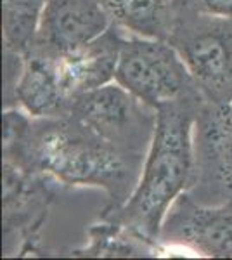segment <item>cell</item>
I'll return each mask as SVG.
<instances>
[{"label": "cell", "instance_id": "obj_2", "mask_svg": "<svg viewBox=\"0 0 232 260\" xmlns=\"http://www.w3.org/2000/svg\"><path fill=\"white\" fill-rule=\"evenodd\" d=\"M205 95H192L156 110V127L136 189L121 207L101 219L125 229L151 251H161L159 234L175 200L196 186L194 128Z\"/></svg>", "mask_w": 232, "mask_h": 260}, {"label": "cell", "instance_id": "obj_12", "mask_svg": "<svg viewBox=\"0 0 232 260\" xmlns=\"http://www.w3.org/2000/svg\"><path fill=\"white\" fill-rule=\"evenodd\" d=\"M109 18L126 33L168 40L177 18V0H101Z\"/></svg>", "mask_w": 232, "mask_h": 260}, {"label": "cell", "instance_id": "obj_15", "mask_svg": "<svg viewBox=\"0 0 232 260\" xmlns=\"http://www.w3.org/2000/svg\"><path fill=\"white\" fill-rule=\"evenodd\" d=\"M177 6L200 14L232 19V0H177Z\"/></svg>", "mask_w": 232, "mask_h": 260}, {"label": "cell", "instance_id": "obj_1", "mask_svg": "<svg viewBox=\"0 0 232 260\" xmlns=\"http://www.w3.org/2000/svg\"><path fill=\"white\" fill-rule=\"evenodd\" d=\"M4 158L64 186L103 187L104 210L121 207L141 177L146 154L104 141L70 116L31 118L28 128L2 144Z\"/></svg>", "mask_w": 232, "mask_h": 260}, {"label": "cell", "instance_id": "obj_13", "mask_svg": "<svg viewBox=\"0 0 232 260\" xmlns=\"http://www.w3.org/2000/svg\"><path fill=\"white\" fill-rule=\"evenodd\" d=\"M47 0H2L4 56L23 57L33 49Z\"/></svg>", "mask_w": 232, "mask_h": 260}, {"label": "cell", "instance_id": "obj_11", "mask_svg": "<svg viewBox=\"0 0 232 260\" xmlns=\"http://www.w3.org/2000/svg\"><path fill=\"white\" fill-rule=\"evenodd\" d=\"M123 35L125 30L113 23L103 35L88 44L59 54L62 87L70 99L115 80Z\"/></svg>", "mask_w": 232, "mask_h": 260}, {"label": "cell", "instance_id": "obj_8", "mask_svg": "<svg viewBox=\"0 0 232 260\" xmlns=\"http://www.w3.org/2000/svg\"><path fill=\"white\" fill-rule=\"evenodd\" d=\"M196 184L232 200V101H205L194 128Z\"/></svg>", "mask_w": 232, "mask_h": 260}, {"label": "cell", "instance_id": "obj_5", "mask_svg": "<svg viewBox=\"0 0 232 260\" xmlns=\"http://www.w3.org/2000/svg\"><path fill=\"white\" fill-rule=\"evenodd\" d=\"M64 116L78 121L104 141L137 153L147 151L156 127L154 108L116 82L73 95Z\"/></svg>", "mask_w": 232, "mask_h": 260}, {"label": "cell", "instance_id": "obj_9", "mask_svg": "<svg viewBox=\"0 0 232 260\" xmlns=\"http://www.w3.org/2000/svg\"><path fill=\"white\" fill-rule=\"evenodd\" d=\"M111 24L101 0H47L35 44L66 54L103 35Z\"/></svg>", "mask_w": 232, "mask_h": 260}, {"label": "cell", "instance_id": "obj_6", "mask_svg": "<svg viewBox=\"0 0 232 260\" xmlns=\"http://www.w3.org/2000/svg\"><path fill=\"white\" fill-rule=\"evenodd\" d=\"M4 238L6 250L19 238L18 255L39 251V233L54 200L56 179L28 172L4 158Z\"/></svg>", "mask_w": 232, "mask_h": 260}, {"label": "cell", "instance_id": "obj_3", "mask_svg": "<svg viewBox=\"0 0 232 260\" xmlns=\"http://www.w3.org/2000/svg\"><path fill=\"white\" fill-rule=\"evenodd\" d=\"M115 82L154 110L201 94L179 50L170 42L132 33L123 35L121 40Z\"/></svg>", "mask_w": 232, "mask_h": 260}, {"label": "cell", "instance_id": "obj_14", "mask_svg": "<svg viewBox=\"0 0 232 260\" xmlns=\"http://www.w3.org/2000/svg\"><path fill=\"white\" fill-rule=\"evenodd\" d=\"M88 245L75 250L77 257H139L141 250L136 248L132 240L125 229L113 224L109 220L99 219V222L88 228Z\"/></svg>", "mask_w": 232, "mask_h": 260}, {"label": "cell", "instance_id": "obj_7", "mask_svg": "<svg viewBox=\"0 0 232 260\" xmlns=\"http://www.w3.org/2000/svg\"><path fill=\"white\" fill-rule=\"evenodd\" d=\"M159 241L203 257L232 258V200L212 207L180 194L164 217Z\"/></svg>", "mask_w": 232, "mask_h": 260}, {"label": "cell", "instance_id": "obj_4", "mask_svg": "<svg viewBox=\"0 0 232 260\" xmlns=\"http://www.w3.org/2000/svg\"><path fill=\"white\" fill-rule=\"evenodd\" d=\"M168 42L179 50L206 101H232V19L179 6Z\"/></svg>", "mask_w": 232, "mask_h": 260}, {"label": "cell", "instance_id": "obj_10", "mask_svg": "<svg viewBox=\"0 0 232 260\" xmlns=\"http://www.w3.org/2000/svg\"><path fill=\"white\" fill-rule=\"evenodd\" d=\"M16 101L33 118L64 116L70 98L66 94L59 71V54L33 45L23 56L19 77L6 99V108Z\"/></svg>", "mask_w": 232, "mask_h": 260}]
</instances>
